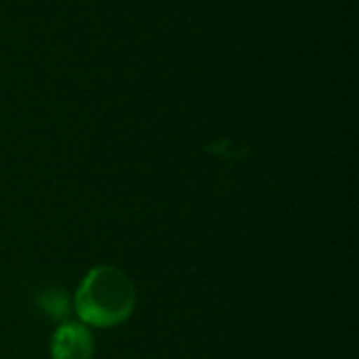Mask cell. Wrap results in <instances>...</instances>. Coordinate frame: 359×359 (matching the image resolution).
I'll list each match as a JSON object with an SVG mask.
<instances>
[{
	"label": "cell",
	"mask_w": 359,
	"mask_h": 359,
	"mask_svg": "<svg viewBox=\"0 0 359 359\" xmlns=\"http://www.w3.org/2000/svg\"><path fill=\"white\" fill-rule=\"evenodd\" d=\"M135 286L130 278L111 265L90 269L78 286L74 307L78 318L97 328H114L126 322L135 309Z\"/></svg>",
	"instance_id": "cell-1"
},
{
	"label": "cell",
	"mask_w": 359,
	"mask_h": 359,
	"mask_svg": "<svg viewBox=\"0 0 359 359\" xmlns=\"http://www.w3.org/2000/svg\"><path fill=\"white\" fill-rule=\"evenodd\" d=\"M95 343L93 334L86 326L78 322L61 324L50 343V358L53 359H93Z\"/></svg>",
	"instance_id": "cell-2"
},
{
	"label": "cell",
	"mask_w": 359,
	"mask_h": 359,
	"mask_svg": "<svg viewBox=\"0 0 359 359\" xmlns=\"http://www.w3.org/2000/svg\"><path fill=\"white\" fill-rule=\"evenodd\" d=\"M40 311L46 313L50 320H63L69 316V299L63 290H44L38 297Z\"/></svg>",
	"instance_id": "cell-3"
}]
</instances>
